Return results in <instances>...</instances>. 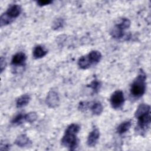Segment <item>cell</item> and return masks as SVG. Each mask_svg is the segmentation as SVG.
Returning a JSON list of instances; mask_svg holds the SVG:
<instances>
[{
    "mask_svg": "<svg viewBox=\"0 0 151 151\" xmlns=\"http://www.w3.org/2000/svg\"><path fill=\"white\" fill-rule=\"evenodd\" d=\"M25 114H23L22 113H19L17 115H16L12 120L11 123L15 125H19L23 123V122L25 121L24 119Z\"/></svg>",
    "mask_w": 151,
    "mask_h": 151,
    "instance_id": "obj_20",
    "label": "cell"
},
{
    "mask_svg": "<svg viewBox=\"0 0 151 151\" xmlns=\"http://www.w3.org/2000/svg\"><path fill=\"white\" fill-rule=\"evenodd\" d=\"M110 34L114 38H121L124 35V30L117 24L111 29Z\"/></svg>",
    "mask_w": 151,
    "mask_h": 151,
    "instance_id": "obj_15",
    "label": "cell"
},
{
    "mask_svg": "<svg viewBox=\"0 0 151 151\" xmlns=\"http://www.w3.org/2000/svg\"><path fill=\"white\" fill-rule=\"evenodd\" d=\"M63 20L61 18H58L53 23V25H52V28L53 29H58L60 27H62L63 25Z\"/></svg>",
    "mask_w": 151,
    "mask_h": 151,
    "instance_id": "obj_22",
    "label": "cell"
},
{
    "mask_svg": "<svg viewBox=\"0 0 151 151\" xmlns=\"http://www.w3.org/2000/svg\"><path fill=\"white\" fill-rule=\"evenodd\" d=\"M80 129V127L77 124L73 123L70 124L67 127L61 139L62 145L68 148V149L71 150H75L78 145L77 134Z\"/></svg>",
    "mask_w": 151,
    "mask_h": 151,
    "instance_id": "obj_2",
    "label": "cell"
},
{
    "mask_svg": "<svg viewBox=\"0 0 151 151\" xmlns=\"http://www.w3.org/2000/svg\"><path fill=\"white\" fill-rule=\"evenodd\" d=\"M30 101V96L28 94H23L21 96L17 99L16 101V106L18 108L22 107L29 102Z\"/></svg>",
    "mask_w": 151,
    "mask_h": 151,
    "instance_id": "obj_14",
    "label": "cell"
},
{
    "mask_svg": "<svg viewBox=\"0 0 151 151\" xmlns=\"http://www.w3.org/2000/svg\"><path fill=\"white\" fill-rule=\"evenodd\" d=\"M0 67H1V72L2 73L4 70L5 68L6 67V60L3 57H1V60H0Z\"/></svg>",
    "mask_w": 151,
    "mask_h": 151,
    "instance_id": "obj_26",
    "label": "cell"
},
{
    "mask_svg": "<svg viewBox=\"0 0 151 151\" xmlns=\"http://www.w3.org/2000/svg\"><path fill=\"white\" fill-rule=\"evenodd\" d=\"M15 144L19 147L28 146L31 144V141L25 134H20L15 140Z\"/></svg>",
    "mask_w": 151,
    "mask_h": 151,
    "instance_id": "obj_9",
    "label": "cell"
},
{
    "mask_svg": "<svg viewBox=\"0 0 151 151\" xmlns=\"http://www.w3.org/2000/svg\"><path fill=\"white\" fill-rule=\"evenodd\" d=\"M27 57L24 52H20L15 54L12 58L11 64L13 65H24L26 61Z\"/></svg>",
    "mask_w": 151,
    "mask_h": 151,
    "instance_id": "obj_8",
    "label": "cell"
},
{
    "mask_svg": "<svg viewBox=\"0 0 151 151\" xmlns=\"http://www.w3.org/2000/svg\"><path fill=\"white\" fill-rule=\"evenodd\" d=\"M89 108L91 109L92 113L95 115H100L103 111V107L101 103L95 101L90 103Z\"/></svg>",
    "mask_w": 151,
    "mask_h": 151,
    "instance_id": "obj_11",
    "label": "cell"
},
{
    "mask_svg": "<svg viewBox=\"0 0 151 151\" xmlns=\"http://www.w3.org/2000/svg\"><path fill=\"white\" fill-rule=\"evenodd\" d=\"M21 12V8L19 5L14 4L11 5L5 12V14L12 20L17 18Z\"/></svg>",
    "mask_w": 151,
    "mask_h": 151,
    "instance_id": "obj_7",
    "label": "cell"
},
{
    "mask_svg": "<svg viewBox=\"0 0 151 151\" xmlns=\"http://www.w3.org/2000/svg\"><path fill=\"white\" fill-rule=\"evenodd\" d=\"M37 114L35 112H29L24 116L25 122H28V123H33L37 119Z\"/></svg>",
    "mask_w": 151,
    "mask_h": 151,
    "instance_id": "obj_18",
    "label": "cell"
},
{
    "mask_svg": "<svg viewBox=\"0 0 151 151\" xmlns=\"http://www.w3.org/2000/svg\"><path fill=\"white\" fill-rule=\"evenodd\" d=\"M52 2V1H50V0H40V1H37V4L40 6H42L44 5H49V4H51Z\"/></svg>",
    "mask_w": 151,
    "mask_h": 151,
    "instance_id": "obj_25",
    "label": "cell"
},
{
    "mask_svg": "<svg viewBox=\"0 0 151 151\" xmlns=\"http://www.w3.org/2000/svg\"><path fill=\"white\" fill-rule=\"evenodd\" d=\"M146 74L141 70L131 85L130 94L134 98H140L144 94L146 90Z\"/></svg>",
    "mask_w": 151,
    "mask_h": 151,
    "instance_id": "obj_3",
    "label": "cell"
},
{
    "mask_svg": "<svg viewBox=\"0 0 151 151\" xmlns=\"http://www.w3.org/2000/svg\"><path fill=\"white\" fill-rule=\"evenodd\" d=\"M132 126L131 120H126L122 122L119 126L117 127L116 132L119 134H123L127 132L130 128Z\"/></svg>",
    "mask_w": 151,
    "mask_h": 151,
    "instance_id": "obj_10",
    "label": "cell"
},
{
    "mask_svg": "<svg viewBox=\"0 0 151 151\" xmlns=\"http://www.w3.org/2000/svg\"><path fill=\"white\" fill-rule=\"evenodd\" d=\"M100 137V132L99 130L97 128L93 129L90 133H89L87 140V144L89 147H94L96 146V143H97V141Z\"/></svg>",
    "mask_w": 151,
    "mask_h": 151,
    "instance_id": "obj_6",
    "label": "cell"
},
{
    "mask_svg": "<svg viewBox=\"0 0 151 151\" xmlns=\"http://www.w3.org/2000/svg\"><path fill=\"white\" fill-rule=\"evenodd\" d=\"M88 87L91 88L94 93H96L99 91V90L100 88L101 83L97 80H94L90 83V84L88 86Z\"/></svg>",
    "mask_w": 151,
    "mask_h": 151,
    "instance_id": "obj_19",
    "label": "cell"
},
{
    "mask_svg": "<svg viewBox=\"0 0 151 151\" xmlns=\"http://www.w3.org/2000/svg\"><path fill=\"white\" fill-rule=\"evenodd\" d=\"M87 56L91 64H97L100 61L101 58V54L100 53V51L96 50L90 51L89 54L87 55Z\"/></svg>",
    "mask_w": 151,
    "mask_h": 151,
    "instance_id": "obj_12",
    "label": "cell"
},
{
    "mask_svg": "<svg viewBox=\"0 0 151 151\" xmlns=\"http://www.w3.org/2000/svg\"><path fill=\"white\" fill-rule=\"evenodd\" d=\"M59 101V97L55 91L53 90L49 91L45 100L47 105L51 108H55L58 105Z\"/></svg>",
    "mask_w": 151,
    "mask_h": 151,
    "instance_id": "obj_5",
    "label": "cell"
},
{
    "mask_svg": "<svg viewBox=\"0 0 151 151\" xmlns=\"http://www.w3.org/2000/svg\"><path fill=\"white\" fill-rule=\"evenodd\" d=\"M78 65L79 67L81 69H87L90 67L91 65V63L90 61L88 59V57L87 55H84L81 56L78 61Z\"/></svg>",
    "mask_w": 151,
    "mask_h": 151,
    "instance_id": "obj_16",
    "label": "cell"
},
{
    "mask_svg": "<svg viewBox=\"0 0 151 151\" xmlns=\"http://www.w3.org/2000/svg\"><path fill=\"white\" fill-rule=\"evenodd\" d=\"M150 110V107L149 105L142 103L137 107L134 113V116L138 120L137 127L142 133L149 127L151 120Z\"/></svg>",
    "mask_w": 151,
    "mask_h": 151,
    "instance_id": "obj_1",
    "label": "cell"
},
{
    "mask_svg": "<svg viewBox=\"0 0 151 151\" xmlns=\"http://www.w3.org/2000/svg\"><path fill=\"white\" fill-rule=\"evenodd\" d=\"M47 54V51L41 45H37L33 50V56L35 58H41Z\"/></svg>",
    "mask_w": 151,
    "mask_h": 151,
    "instance_id": "obj_13",
    "label": "cell"
},
{
    "mask_svg": "<svg viewBox=\"0 0 151 151\" xmlns=\"http://www.w3.org/2000/svg\"><path fill=\"white\" fill-rule=\"evenodd\" d=\"M10 144L8 143L7 142H1V146H0V150H9L10 148Z\"/></svg>",
    "mask_w": 151,
    "mask_h": 151,
    "instance_id": "obj_24",
    "label": "cell"
},
{
    "mask_svg": "<svg viewBox=\"0 0 151 151\" xmlns=\"http://www.w3.org/2000/svg\"><path fill=\"white\" fill-rule=\"evenodd\" d=\"M111 107L114 109L122 107L124 102V97L122 91L116 90L111 94L110 99Z\"/></svg>",
    "mask_w": 151,
    "mask_h": 151,
    "instance_id": "obj_4",
    "label": "cell"
},
{
    "mask_svg": "<svg viewBox=\"0 0 151 151\" xmlns=\"http://www.w3.org/2000/svg\"><path fill=\"white\" fill-rule=\"evenodd\" d=\"M117 25L119 26L120 28H122V29H123L124 30H125L130 27V21L129 19L124 18H122Z\"/></svg>",
    "mask_w": 151,
    "mask_h": 151,
    "instance_id": "obj_21",
    "label": "cell"
},
{
    "mask_svg": "<svg viewBox=\"0 0 151 151\" xmlns=\"http://www.w3.org/2000/svg\"><path fill=\"white\" fill-rule=\"evenodd\" d=\"M13 21L14 20H12L11 18H10L5 12L3 14H2V15L1 16V18H0L1 26L3 27V26L11 24Z\"/></svg>",
    "mask_w": 151,
    "mask_h": 151,
    "instance_id": "obj_17",
    "label": "cell"
},
{
    "mask_svg": "<svg viewBox=\"0 0 151 151\" xmlns=\"http://www.w3.org/2000/svg\"><path fill=\"white\" fill-rule=\"evenodd\" d=\"M90 106V103L89 102H86V101H83L79 103L78 105V109L79 110L83 111V110H86L88 108H89Z\"/></svg>",
    "mask_w": 151,
    "mask_h": 151,
    "instance_id": "obj_23",
    "label": "cell"
}]
</instances>
